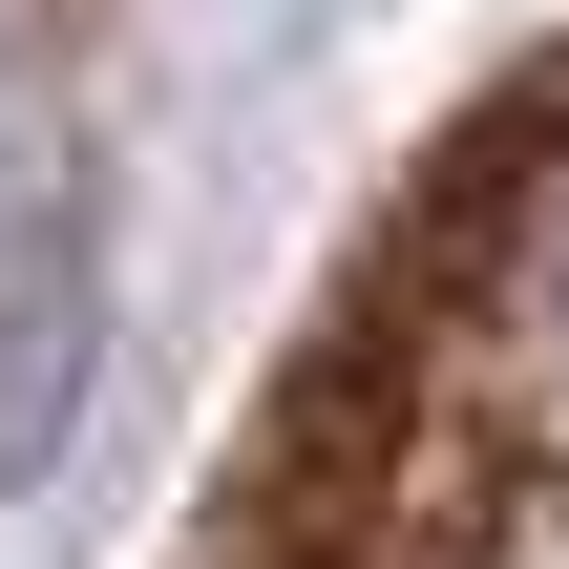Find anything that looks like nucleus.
Wrapping results in <instances>:
<instances>
[{
    "label": "nucleus",
    "mask_w": 569,
    "mask_h": 569,
    "mask_svg": "<svg viewBox=\"0 0 569 569\" xmlns=\"http://www.w3.org/2000/svg\"><path fill=\"white\" fill-rule=\"evenodd\" d=\"M63 359H84V190H63L42 63H21V21H0V465H42Z\"/></svg>",
    "instance_id": "obj_1"
}]
</instances>
